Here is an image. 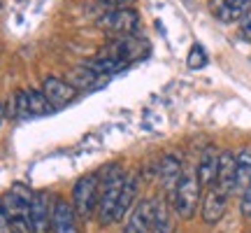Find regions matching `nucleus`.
I'll return each mask as SVG.
<instances>
[{
	"label": "nucleus",
	"instance_id": "nucleus-1",
	"mask_svg": "<svg viewBox=\"0 0 251 233\" xmlns=\"http://www.w3.org/2000/svg\"><path fill=\"white\" fill-rule=\"evenodd\" d=\"M126 182V171L119 161L109 163L100 171V191H98V207H96V222L102 229L114 224L117 203L121 196V187Z\"/></svg>",
	"mask_w": 251,
	"mask_h": 233
},
{
	"label": "nucleus",
	"instance_id": "nucleus-2",
	"mask_svg": "<svg viewBox=\"0 0 251 233\" xmlns=\"http://www.w3.org/2000/svg\"><path fill=\"white\" fill-rule=\"evenodd\" d=\"M98 191H100V173H86L72 184L70 203L75 207V215L79 222H91L96 217L98 207Z\"/></svg>",
	"mask_w": 251,
	"mask_h": 233
},
{
	"label": "nucleus",
	"instance_id": "nucleus-3",
	"mask_svg": "<svg viewBox=\"0 0 251 233\" xmlns=\"http://www.w3.org/2000/svg\"><path fill=\"white\" fill-rule=\"evenodd\" d=\"M200 198H202V187L198 182L196 171H184L181 173L177 187L172 189L170 201L172 210L179 219H191L200 207Z\"/></svg>",
	"mask_w": 251,
	"mask_h": 233
},
{
	"label": "nucleus",
	"instance_id": "nucleus-4",
	"mask_svg": "<svg viewBox=\"0 0 251 233\" xmlns=\"http://www.w3.org/2000/svg\"><path fill=\"white\" fill-rule=\"evenodd\" d=\"M2 207L9 217V224L17 233H33L30 231V201L33 191L26 184H14V187L2 194Z\"/></svg>",
	"mask_w": 251,
	"mask_h": 233
},
{
	"label": "nucleus",
	"instance_id": "nucleus-5",
	"mask_svg": "<svg viewBox=\"0 0 251 233\" xmlns=\"http://www.w3.org/2000/svg\"><path fill=\"white\" fill-rule=\"evenodd\" d=\"M98 26L112 37H130L140 28V14L133 7L109 9L107 14H102L98 19Z\"/></svg>",
	"mask_w": 251,
	"mask_h": 233
},
{
	"label": "nucleus",
	"instance_id": "nucleus-6",
	"mask_svg": "<svg viewBox=\"0 0 251 233\" xmlns=\"http://www.w3.org/2000/svg\"><path fill=\"white\" fill-rule=\"evenodd\" d=\"M228 194L221 191V189L212 184V187H207L202 191V198H200V217H202V222L209 226L219 224L221 219H224L226 210H228Z\"/></svg>",
	"mask_w": 251,
	"mask_h": 233
},
{
	"label": "nucleus",
	"instance_id": "nucleus-7",
	"mask_svg": "<svg viewBox=\"0 0 251 233\" xmlns=\"http://www.w3.org/2000/svg\"><path fill=\"white\" fill-rule=\"evenodd\" d=\"M42 93L47 96L49 100V105L54 110H61L65 105H70L72 100L79 96V91L72 87L68 80H61V77H56V75H47L45 80H42Z\"/></svg>",
	"mask_w": 251,
	"mask_h": 233
},
{
	"label": "nucleus",
	"instance_id": "nucleus-8",
	"mask_svg": "<svg viewBox=\"0 0 251 233\" xmlns=\"http://www.w3.org/2000/svg\"><path fill=\"white\" fill-rule=\"evenodd\" d=\"M51 205H54V198L49 196V191H33V201H30V231L33 233H49Z\"/></svg>",
	"mask_w": 251,
	"mask_h": 233
},
{
	"label": "nucleus",
	"instance_id": "nucleus-9",
	"mask_svg": "<svg viewBox=\"0 0 251 233\" xmlns=\"http://www.w3.org/2000/svg\"><path fill=\"white\" fill-rule=\"evenodd\" d=\"M51 233H79V219L68 198L54 196L51 205Z\"/></svg>",
	"mask_w": 251,
	"mask_h": 233
},
{
	"label": "nucleus",
	"instance_id": "nucleus-10",
	"mask_svg": "<svg viewBox=\"0 0 251 233\" xmlns=\"http://www.w3.org/2000/svg\"><path fill=\"white\" fill-rule=\"evenodd\" d=\"M151 215H153V198H142L128 212L124 233H151Z\"/></svg>",
	"mask_w": 251,
	"mask_h": 233
},
{
	"label": "nucleus",
	"instance_id": "nucleus-11",
	"mask_svg": "<svg viewBox=\"0 0 251 233\" xmlns=\"http://www.w3.org/2000/svg\"><path fill=\"white\" fill-rule=\"evenodd\" d=\"M181 173H184V163H181V159L177 154H165L161 159V163H158V168H156V175H158L163 189L168 194H172V189L177 187Z\"/></svg>",
	"mask_w": 251,
	"mask_h": 233
},
{
	"label": "nucleus",
	"instance_id": "nucleus-12",
	"mask_svg": "<svg viewBox=\"0 0 251 233\" xmlns=\"http://www.w3.org/2000/svg\"><path fill=\"white\" fill-rule=\"evenodd\" d=\"M216 187L226 191L228 196L235 194V152L224 149L219 152V171H216Z\"/></svg>",
	"mask_w": 251,
	"mask_h": 233
},
{
	"label": "nucleus",
	"instance_id": "nucleus-13",
	"mask_svg": "<svg viewBox=\"0 0 251 233\" xmlns=\"http://www.w3.org/2000/svg\"><path fill=\"white\" fill-rule=\"evenodd\" d=\"M137 191H140V179H137V175H135V173H126V182H124V187H121V196H119V203H117L114 222H124L126 215L133 210Z\"/></svg>",
	"mask_w": 251,
	"mask_h": 233
},
{
	"label": "nucleus",
	"instance_id": "nucleus-14",
	"mask_svg": "<svg viewBox=\"0 0 251 233\" xmlns=\"http://www.w3.org/2000/svg\"><path fill=\"white\" fill-rule=\"evenodd\" d=\"M216 171H219V152L214 147H207L205 152L200 154V161H198V168H196L198 182H200L202 191L216 182Z\"/></svg>",
	"mask_w": 251,
	"mask_h": 233
},
{
	"label": "nucleus",
	"instance_id": "nucleus-15",
	"mask_svg": "<svg viewBox=\"0 0 251 233\" xmlns=\"http://www.w3.org/2000/svg\"><path fill=\"white\" fill-rule=\"evenodd\" d=\"M249 7H251V0H224L214 9V14L221 24H237L247 14Z\"/></svg>",
	"mask_w": 251,
	"mask_h": 233
},
{
	"label": "nucleus",
	"instance_id": "nucleus-16",
	"mask_svg": "<svg viewBox=\"0 0 251 233\" xmlns=\"http://www.w3.org/2000/svg\"><path fill=\"white\" fill-rule=\"evenodd\" d=\"M151 233H172V212L168 198H153Z\"/></svg>",
	"mask_w": 251,
	"mask_h": 233
},
{
	"label": "nucleus",
	"instance_id": "nucleus-17",
	"mask_svg": "<svg viewBox=\"0 0 251 233\" xmlns=\"http://www.w3.org/2000/svg\"><path fill=\"white\" fill-rule=\"evenodd\" d=\"M251 179V149H240L235 154V194H242Z\"/></svg>",
	"mask_w": 251,
	"mask_h": 233
},
{
	"label": "nucleus",
	"instance_id": "nucleus-18",
	"mask_svg": "<svg viewBox=\"0 0 251 233\" xmlns=\"http://www.w3.org/2000/svg\"><path fill=\"white\" fill-rule=\"evenodd\" d=\"M100 77L98 72H93L91 68H86V65H81V68H77V70L72 72L70 77H68V82H70L72 87L77 91H86V89H93V87H98L100 84Z\"/></svg>",
	"mask_w": 251,
	"mask_h": 233
},
{
	"label": "nucleus",
	"instance_id": "nucleus-19",
	"mask_svg": "<svg viewBox=\"0 0 251 233\" xmlns=\"http://www.w3.org/2000/svg\"><path fill=\"white\" fill-rule=\"evenodd\" d=\"M28 93V108H30V116H45L49 112H54V108L49 105L47 96L42 93V89H26Z\"/></svg>",
	"mask_w": 251,
	"mask_h": 233
},
{
	"label": "nucleus",
	"instance_id": "nucleus-20",
	"mask_svg": "<svg viewBox=\"0 0 251 233\" xmlns=\"http://www.w3.org/2000/svg\"><path fill=\"white\" fill-rule=\"evenodd\" d=\"M186 65L191 70H200V68H205L207 65V52L202 49V45H193L191 47V52L186 56Z\"/></svg>",
	"mask_w": 251,
	"mask_h": 233
},
{
	"label": "nucleus",
	"instance_id": "nucleus-21",
	"mask_svg": "<svg viewBox=\"0 0 251 233\" xmlns=\"http://www.w3.org/2000/svg\"><path fill=\"white\" fill-rule=\"evenodd\" d=\"M240 210H242V217L244 219H251V179L247 189L242 191V203H240Z\"/></svg>",
	"mask_w": 251,
	"mask_h": 233
},
{
	"label": "nucleus",
	"instance_id": "nucleus-22",
	"mask_svg": "<svg viewBox=\"0 0 251 233\" xmlns=\"http://www.w3.org/2000/svg\"><path fill=\"white\" fill-rule=\"evenodd\" d=\"M240 35L244 40H251V7L247 9V14L240 19Z\"/></svg>",
	"mask_w": 251,
	"mask_h": 233
},
{
	"label": "nucleus",
	"instance_id": "nucleus-23",
	"mask_svg": "<svg viewBox=\"0 0 251 233\" xmlns=\"http://www.w3.org/2000/svg\"><path fill=\"white\" fill-rule=\"evenodd\" d=\"M0 233H14V229L9 224L7 212H5V207H2V198H0Z\"/></svg>",
	"mask_w": 251,
	"mask_h": 233
},
{
	"label": "nucleus",
	"instance_id": "nucleus-24",
	"mask_svg": "<svg viewBox=\"0 0 251 233\" xmlns=\"http://www.w3.org/2000/svg\"><path fill=\"white\" fill-rule=\"evenodd\" d=\"M133 0H100V5H105L109 9H119V7H128Z\"/></svg>",
	"mask_w": 251,
	"mask_h": 233
},
{
	"label": "nucleus",
	"instance_id": "nucleus-25",
	"mask_svg": "<svg viewBox=\"0 0 251 233\" xmlns=\"http://www.w3.org/2000/svg\"><path fill=\"white\" fill-rule=\"evenodd\" d=\"M2 119H5V108H2V103H0V124H2Z\"/></svg>",
	"mask_w": 251,
	"mask_h": 233
},
{
	"label": "nucleus",
	"instance_id": "nucleus-26",
	"mask_svg": "<svg viewBox=\"0 0 251 233\" xmlns=\"http://www.w3.org/2000/svg\"><path fill=\"white\" fill-rule=\"evenodd\" d=\"M14 233H17V231H14Z\"/></svg>",
	"mask_w": 251,
	"mask_h": 233
}]
</instances>
